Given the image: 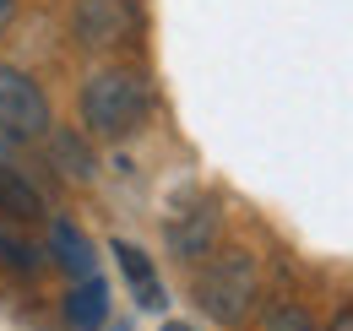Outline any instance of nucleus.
<instances>
[{
    "mask_svg": "<svg viewBox=\"0 0 353 331\" xmlns=\"http://www.w3.org/2000/svg\"><path fill=\"white\" fill-rule=\"evenodd\" d=\"M49 158H54V168H60L65 179H77V185H88L92 168H98L92 147L77 136V130H54V136H49Z\"/></svg>",
    "mask_w": 353,
    "mask_h": 331,
    "instance_id": "obj_10",
    "label": "nucleus"
},
{
    "mask_svg": "<svg viewBox=\"0 0 353 331\" xmlns=\"http://www.w3.org/2000/svg\"><path fill=\"white\" fill-rule=\"evenodd\" d=\"M218 234H223V217H218L212 201H196V207L174 212V217L163 223V239H169V250H174L179 261H201V255H212Z\"/></svg>",
    "mask_w": 353,
    "mask_h": 331,
    "instance_id": "obj_5",
    "label": "nucleus"
},
{
    "mask_svg": "<svg viewBox=\"0 0 353 331\" xmlns=\"http://www.w3.org/2000/svg\"><path fill=\"white\" fill-rule=\"evenodd\" d=\"M11 22H17V0H0V39H6Z\"/></svg>",
    "mask_w": 353,
    "mask_h": 331,
    "instance_id": "obj_13",
    "label": "nucleus"
},
{
    "mask_svg": "<svg viewBox=\"0 0 353 331\" xmlns=\"http://www.w3.org/2000/svg\"><path fill=\"white\" fill-rule=\"evenodd\" d=\"M114 261H120V272H125V283H131L136 304L141 310H163V283H158V272H152V261H147V250L131 245V239H114Z\"/></svg>",
    "mask_w": 353,
    "mask_h": 331,
    "instance_id": "obj_6",
    "label": "nucleus"
},
{
    "mask_svg": "<svg viewBox=\"0 0 353 331\" xmlns=\"http://www.w3.org/2000/svg\"><path fill=\"white\" fill-rule=\"evenodd\" d=\"M71 33L88 49H120L141 33V6L136 0H77L71 6Z\"/></svg>",
    "mask_w": 353,
    "mask_h": 331,
    "instance_id": "obj_4",
    "label": "nucleus"
},
{
    "mask_svg": "<svg viewBox=\"0 0 353 331\" xmlns=\"http://www.w3.org/2000/svg\"><path fill=\"white\" fill-rule=\"evenodd\" d=\"M0 266H11V272H39V250L28 245V239H11V234H0Z\"/></svg>",
    "mask_w": 353,
    "mask_h": 331,
    "instance_id": "obj_11",
    "label": "nucleus"
},
{
    "mask_svg": "<svg viewBox=\"0 0 353 331\" xmlns=\"http://www.w3.org/2000/svg\"><path fill=\"white\" fill-rule=\"evenodd\" d=\"M103 315H109V283H103L98 272L77 277V288L65 293V321H71L77 331H98Z\"/></svg>",
    "mask_w": 353,
    "mask_h": 331,
    "instance_id": "obj_7",
    "label": "nucleus"
},
{
    "mask_svg": "<svg viewBox=\"0 0 353 331\" xmlns=\"http://www.w3.org/2000/svg\"><path fill=\"white\" fill-rule=\"evenodd\" d=\"M207 266L196 272V304L207 321L218 326H239L250 299H256V255L250 250H218V255H201Z\"/></svg>",
    "mask_w": 353,
    "mask_h": 331,
    "instance_id": "obj_2",
    "label": "nucleus"
},
{
    "mask_svg": "<svg viewBox=\"0 0 353 331\" xmlns=\"http://www.w3.org/2000/svg\"><path fill=\"white\" fill-rule=\"evenodd\" d=\"M0 212L17 217V223H39L44 217V196L33 190V179L22 168H11V163H0Z\"/></svg>",
    "mask_w": 353,
    "mask_h": 331,
    "instance_id": "obj_8",
    "label": "nucleus"
},
{
    "mask_svg": "<svg viewBox=\"0 0 353 331\" xmlns=\"http://www.w3.org/2000/svg\"><path fill=\"white\" fill-rule=\"evenodd\" d=\"M77 109H82L88 136H98V141H125L152 114V87H147L141 71H120V66L114 71H92L88 82H82Z\"/></svg>",
    "mask_w": 353,
    "mask_h": 331,
    "instance_id": "obj_1",
    "label": "nucleus"
},
{
    "mask_svg": "<svg viewBox=\"0 0 353 331\" xmlns=\"http://www.w3.org/2000/svg\"><path fill=\"white\" fill-rule=\"evenodd\" d=\"M49 136V98L17 66H0V141H39Z\"/></svg>",
    "mask_w": 353,
    "mask_h": 331,
    "instance_id": "obj_3",
    "label": "nucleus"
},
{
    "mask_svg": "<svg viewBox=\"0 0 353 331\" xmlns=\"http://www.w3.org/2000/svg\"><path fill=\"white\" fill-rule=\"evenodd\" d=\"M49 255L60 261L65 277H88L92 272V245H88V234H82L77 223H54V228H49Z\"/></svg>",
    "mask_w": 353,
    "mask_h": 331,
    "instance_id": "obj_9",
    "label": "nucleus"
},
{
    "mask_svg": "<svg viewBox=\"0 0 353 331\" xmlns=\"http://www.w3.org/2000/svg\"><path fill=\"white\" fill-rule=\"evenodd\" d=\"M326 331H353V310H343V315H337V321H332Z\"/></svg>",
    "mask_w": 353,
    "mask_h": 331,
    "instance_id": "obj_14",
    "label": "nucleus"
},
{
    "mask_svg": "<svg viewBox=\"0 0 353 331\" xmlns=\"http://www.w3.org/2000/svg\"><path fill=\"white\" fill-rule=\"evenodd\" d=\"M163 331H190V326H179V321H169V326H163Z\"/></svg>",
    "mask_w": 353,
    "mask_h": 331,
    "instance_id": "obj_15",
    "label": "nucleus"
},
{
    "mask_svg": "<svg viewBox=\"0 0 353 331\" xmlns=\"http://www.w3.org/2000/svg\"><path fill=\"white\" fill-rule=\"evenodd\" d=\"M261 331H315V321H310L299 304H277V310L261 321Z\"/></svg>",
    "mask_w": 353,
    "mask_h": 331,
    "instance_id": "obj_12",
    "label": "nucleus"
}]
</instances>
